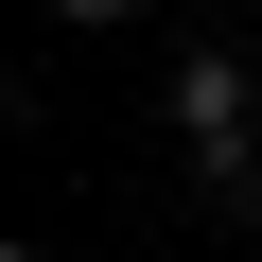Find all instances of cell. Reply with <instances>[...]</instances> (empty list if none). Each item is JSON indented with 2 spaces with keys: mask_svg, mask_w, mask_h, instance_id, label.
<instances>
[{
  "mask_svg": "<svg viewBox=\"0 0 262 262\" xmlns=\"http://www.w3.org/2000/svg\"><path fill=\"white\" fill-rule=\"evenodd\" d=\"M158 105H175V140H192V158H245V140H262V88H245L227 35H192V53L158 70Z\"/></svg>",
  "mask_w": 262,
  "mask_h": 262,
  "instance_id": "cell-1",
  "label": "cell"
},
{
  "mask_svg": "<svg viewBox=\"0 0 262 262\" xmlns=\"http://www.w3.org/2000/svg\"><path fill=\"white\" fill-rule=\"evenodd\" d=\"M53 18H88V35H105V18H140V0H53Z\"/></svg>",
  "mask_w": 262,
  "mask_h": 262,
  "instance_id": "cell-3",
  "label": "cell"
},
{
  "mask_svg": "<svg viewBox=\"0 0 262 262\" xmlns=\"http://www.w3.org/2000/svg\"><path fill=\"white\" fill-rule=\"evenodd\" d=\"M192 192H210L227 227H262V140H245V158H192Z\"/></svg>",
  "mask_w": 262,
  "mask_h": 262,
  "instance_id": "cell-2",
  "label": "cell"
}]
</instances>
